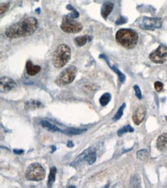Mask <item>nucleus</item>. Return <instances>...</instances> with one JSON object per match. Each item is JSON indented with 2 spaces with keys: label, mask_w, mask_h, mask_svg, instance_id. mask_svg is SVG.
Here are the masks:
<instances>
[{
  "label": "nucleus",
  "mask_w": 167,
  "mask_h": 188,
  "mask_svg": "<svg viewBox=\"0 0 167 188\" xmlns=\"http://www.w3.org/2000/svg\"><path fill=\"white\" fill-rule=\"evenodd\" d=\"M136 156L140 160H146L148 158V152L146 150H142L136 153Z\"/></svg>",
  "instance_id": "nucleus-22"
},
{
  "label": "nucleus",
  "mask_w": 167,
  "mask_h": 188,
  "mask_svg": "<svg viewBox=\"0 0 167 188\" xmlns=\"http://www.w3.org/2000/svg\"><path fill=\"white\" fill-rule=\"evenodd\" d=\"M133 131H134V129L131 127V126L127 125V126H125V127H123V128H121L120 130H119V131H118V133H117V134H118L119 136H122L123 134H126V133L133 132Z\"/></svg>",
  "instance_id": "nucleus-23"
},
{
  "label": "nucleus",
  "mask_w": 167,
  "mask_h": 188,
  "mask_svg": "<svg viewBox=\"0 0 167 188\" xmlns=\"http://www.w3.org/2000/svg\"><path fill=\"white\" fill-rule=\"evenodd\" d=\"M116 40L119 44L126 49H133L136 46L139 40L138 34L134 30L129 29H122L117 31Z\"/></svg>",
  "instance_id": "nucleus-2"
},
{
  "label": "nucleus",
  "mask_w": 167,
  "mask_h": 188,
  "mask_svg": "<svg viewBox=\"0 0 167 188\" xmlns=\"http://www.w3.org/2000/svg\"><path fill=\"white\" fill-rule=\"evenodd\" d=\"M73 146H74V145H73V142H72V141H69V142H68V144H67L68 147H73Z\"/></svg>",
  "instance_id": "nucleus-32"
},
{
  "label": "nucleus",
  "mask_w": 167,
  "mask_h": 188,
  "mask_svg": "<svg viewBox=\"0 0 167 188\" xmlns=\"http://www.w3.org/2000/svg\"><path fill=\"white\" fill-rule=\"evenodd\" d=\"M146 109L144 106H139L136 110L134 111L133 115V120L136 125H139L146 117Z\"/></svg>",
  "instance_id": "nucleus-11"
},
{
  "label": "nucleus",
  "mask_w": 167,
  "mask_h": 188,
  "mask_svg": "<svg viewBox=\"0 0 167 188\" xmlns=\"http://www.w3.org/2000/svg\"><path fill=\"white\" fill-rule=\"evenodd\" d=\"M77 72V68L74 66L66 68V70H63L56 78V83L59 86H65V85L71 83L76 78Z\"/></svg>",
  "instance_id": "nucleus-5"
},
{
  "label": "nucleus",
  "mask_w": 167,
  "mask_h": 188,
  "mask_svg": "<svg viewBox=\"0 0 167 188\" xmlns=\"http://www.w3.org/2000/svg\"><path fill=\"white\" fill-rule=\"evenodd\" d=\"M96 151L93 147L89 148L88 150H85L82 153L80 156L78 157L77 159L75 160V163H79V162H86L87 164L92 165L96 162Z\"/></svg>",
  "instance_id": "nucleus-9"
},
{
  "label": "nucleus",
  "mask_w": 167,
  "mask_h": 188,
  "mask_svg": "<svg viewBox=\"0 0 167 188\" xmlns=\"http://www.w3.org/2000/svg\"><path fill=\"white\" fill-rule=\"evenodd\" d=\"M114 4L111 2H106L103 4V6L101 8V15L105 19H107L111 12L113 11Z\"/></svg>",
  "instance_id": "nucleus-13"
},
{
  "label": "nucleus",
  "mask_w": 167,
  "mask_h": 188,
  "mask_svg": "<svg viewBox=\"0 0 167 188\" xmlns=\"http://www.w3.org/2000/svg\"><path fill=\"white\" fill-rule=\"evenodd\" d=\"M156 147L158 150L162 152L167 151V133L159 136L156 141Z\"/></svg>",
  "instance_id": "nucleus-12"
},
{
  "label": "nucleus",
  "mask_w": 167,
  "mask_h": 188,
  "mask_svg": "<svg viewBox=\"0 0 167 188\" xmlns=\"http://www.w3.org/2000/svg\"><path fill=\"white\" fill-rule=\"evenodd\" d=\"M133 88H134V90H135L136 96L138 97V99L141 100V99H142V93H141V90H140L139 87L137 85H136V86H134L133 87Z\"/></svg>",
  "instance_id": "nucleus-28"
},
{
  "label": "nucleus",
  "mask_w": 167,
  "mask_h": 188,
  "mask_svg": "<svg viewBox=\"0 0 167 188\" xmlns=\"http://www.w3.org/2000/svg\"><path fill=\"white\" fill-rule=\"evenodd\" d=\"M154 87H155L156 90L157 92H160L162 90V88H163V84L161 82H156L155 84H154Z\"/></svg>",
  "instance_id": "nucleus-29"
},
{
  "label": "nucleus",
  "mask_w": 167,
  "mask_h": 188,
  "mask_svg": "<svg viewBox=\"0 0 167 188\" xmlns=\"http://www.w3.org/2000/svg\"><path fill=\"white\" fill-rule=\"evenodd\" d=\"M25 107L27 110H36V109L42 108L43 107V105L42 103L37 100H29V101L25 102Z\"/></svg>",
  "instance_id": "nucleus-16"
},
{
  "label": "nucleus",
  "mask_w": 167,
  "mask_h": 188,
  "mask_svg": "<svg viewBox=\"0 0 167 188\" xmlns=\"http://www.w3.org/2000/svg\"><path fill=\"white\" fill-rule=\"evenodd\" d=\"M126 22H127V19H126L125 17L121 16V17H120L118 19H117L116 22V25H123V24L126 23Z\"/></svg>",
  "instance_id": "nucleus-30"
},
{
  "label": "nucleus",
  "mask_w": 167,
  "mask_h": 188,
  "mask_svg": "<svg viewBox=\"0 0 167 188\" xmlns=\"http://www.w3.org/2000/svg\"><path fill=\"white\" fill-rule=\"evenodd\" d=\"M92 37L89 36H79L75 39V42L77 46H83L86 44V42L91 41Z\"/></svg>",
  "instance_id": "nucleus-17"
},
{
  "label": "nucleus",
  "mask_w": 167,
  "mask_h": 188,
  "mask_svg": "<svg viewBox=\"0 0 167 188\" xmlns=\"http://www.w3.org/2000/svg\"><path fill=\"white\" fill-rule=\"evenodd\" d=\"M137 24L139 27L145 30H155L162 27V20L161 18L142 17L137 20Z\"/></svg>",
  "instance_id": "nucleus-7"
},
{
  "label": "nucleus",
  "mask_w": 167,
  "mask_h": 188,
  "mask_svg": "<svg viewBox=\"0 0 167 188\" xmlns=\"http://www.w3.org/2000/svg\"><path fill=\"white\" fill-rule=\"evenodd\" d=\"M100 58H103V59H106V60L107 64H108L109 66H110V67L111 68V69L113 70V71L115 72V73H116L117 75H118L119 79H120V81L121 82V83H123V82L125 81V80H126L125 75H124L123 73H121V72H120V70H119L118 68H117L116 66H111V65L110 64V63H109V60H108V59H107L106 56H105V55H100Z\"/></svg>",
  "instance_id": "nucleus-15"
},
{
  "label": "nucleus",
  "mask_w": 167,
  "mask_h": 188,
  "mask_svg": "<svg viewBox=\"0 0 167 188\" xmlns=\"http://www.w3.org/2000/svg\"><path fill=\"white\" fill-rule=\"evenodd\" d=\"M130 184L133 187H139L140 185V180L137 175H135L131 178V181H130Z\"/></svg>",
  "instance_id": "nucleus-25"
},
{
  "label": "nucleus",
  "mask_w": 167,
  "mask_h": 188,
  "mask_svg": "<svg viewBox=\"0 0 167 188\" xmlns=\"http://www.w3.org/2000/svg\"><path fill=\"white\" fill-rule=\"evenodd\" d=\"M125 107H126L125 104H123L121 106V107H120V109L118 110V111H117V113L116 114V115L114 116V117H113V120L116 121L121 118L123 114V110H124V109H125Z\"/></svg>",
  "instance_id": "nucleus-24"
},
{
  "label": "nucleus",
  "mask_w": 167,
  "mask_h": 188,
  "mask_svg": "<svg viewBox=\"0 0 167 188\" xmlns=\"http://www.w3.org/2000/svg\"><path fill=\"white\" fill-rule=\"evenodd\" d=\"M61 29L67 33H77L83 29V25L80 22H76L73 17L69 15L63 17Z\"/></svg>",
  "instance_id": "nucleus-6"
},
{
  "label": "nucleus",
  "mask_w": 167,
  "mask_h": 188,
  "mask_svg": "<svg viewBox=\"0 0 167 188\" xmlns=\"http://www.w3.org/2000/svg\"><path fill=\"white\" fill-rule=\"evenodd\" d=\"M41 125H42V127L44 128H46L49 131H51V132H57V131H60V132H63V131L59 130L57 127H56L55 125L53 124H50L49 122L46 120H42L40 122Z\"/></svg>",
  "instance_id": "nucleus-18"
},
{
  "label": "nucleus",
  "mask_w": 167,
  "mask_h": 188,
  "mask_svg": "<svg viewBox=\"0 0 167 188\" xmlns=\"http://www.w3.org/2000/svg\"><path fill=\"white\" fill-rule=\"evenodd\" d=\"M86 130V129H76V128H69L67 129L64 133L69 134V135H77L81 134Z\"/></svg>",
  "instance_id": "nucleus-21"
},
{
  "label": "nucleus",
  "mask_w": 167,
  "mask_h": 188,
  "mask_svg": "<svg viewBox=\"0 0 167 188\" xmlns=\"http://www.w3.org/2000/svg\"><path fill=\"white\" fill-rule=\"evenodd\" d=\"M66 8H67V9H69V10L73 11V12H72V13H70V15H71L72 17H73L74 19H76V18H78V17H79L80 14H79L78 11L76 10V8H73V7L72 6V5H68L67 6H66Z\"/></svg>",
  "instance_id": "nucleus-26"
},
{
  "label": "nucleus",
  "mask_w": 167,
  "mask_h": 188,
  "mask_svg": "<svg viewBox=\"0 0 167 188\" xmlns=\"http://www.w3.org/2000/svg\"><path fill=\"white\" fill-rule=\"evenodd\" d=\"M56 168L55 167H52L50 169V173H49V180H48V185L49 186H52L53 184V183L55 182V179H56Z\"/></svg>",
  "instance_id": "nucleus-19"
},
{
  "label": "nucleus",
  "mask_w": 167,
  "mask_h": 188,
  "mask_svg": "<svg viewBox=\"0 0 167 188\" xmlns=\"http://www.w3.org/2000/svg\"><path fill=\"white\" fill-rule=\"evenodd\" d=\"M149 59H151V61L155 63H159L162 64L166 62L167 60V47L163 46V45H160L159 47L157 48L155 51H153L152 53H150L149 55Z\"/></svg>",
  "instance_id": "nucleus-8"
},
{
  "label": "nucleus",
  "mask_w": 167,
  "mask_h": 188,
  "mask_svg": "<svg viewBox=\"0 0 167 188\" xmlns=\"http://www.w3.org/2000/svg\"><path fill=\"white\" fill-rule=\"evenodd\" d=\"M45 176V170L38 163H33L29 165L25 173V178L31 181H40L43 180Z\"/></svg>",
  "instance_id": "nucleus-4"
},
{
  "label": "nucleus",
  "mask_w": 167,
  "mask_h": 188,
  "mask_svg": "<svg viewBox=\"0 0 167 188\" xmlns=\"http://www.w3.org/2000/svg\"><path fill=\"white\" fill-rule=\"evenodd\" d=\"M41 67L39 66H34L31 61H28L26 63V71L29 76H35L39 73Z\"/></svg>",
  "instance_id": "nucleus-14"
},
{
  "label": "nucleus",
  "mask_w": 167,
  "mask_h": 188,
  "mask_svg": "<svg viewBox=\"0 0 167 188\" xmlns=\"http://www.w3.org/2000/svg\"><path fill=\"white\" fill-rule=\"evenodd\" d=\"M111 100V95L109 93H104L100 98V102L102 106H106Z\"/></svg>",
  "instance_id": "nucleus-20"
},
{
  "label": "nucleus",
  "mask_w": 167,
  "mask_h": 188,
  "mask_svg": "<svg viewBox=\"0 0 167 188\" xmlns=\"http://www.w3.org/2000/svg\"><path fill=\"white\" fill-rule=\"evenodd\" d=\"M16 87V83L12 79L4 76L0 80V89L1 92H8Z\"/></svg>",
  "instance_id": "nucleus-10"
},
{
  "label": "nucleus",
  "mask_w": 167,
  "mask_h": 188,
  "mask_svg": "<svg viewBox=\"0 0 167 188\" xmlns=\"http://www.w3.org/2000/svg\"><path fill=\"white\" fill-rule=\"evenodd\" d=\"M39 23L36 18L28 17L9 26L5 30V36L9 39L29 36L36 32Z\"/></svg>",
  "instance_id": "nucleus-1"
},
{
  "label": "nucleus",
  "mask_w": 167,
  "mask_h": 188,
  "mask_svg": "<svg viewBox=\"0 0 167 188\" xmlns=\"http://www.w3.org/2000/svg\"><path fill=\"white\" fill-rule=\"evenodd\" d=\"M71 57V49L66 44H61L56 48L53 56L52 63L56 68H62L69 62Z\"/></svg>",
  "instance_id": "nucleus-3"
},
{
  "label": "nucleus",
  "mask_w": 167,
  "mask_h": 188,
  "mask_svg": "<svg viewBox=\"0 0 167 188\" xmlns=\"http://www.w3.org/2000/svg\"><path fill=\"white\" fill-rule=\"evenodd\" d=\"M8 8H9V3L8 2L1 4V5H0V12H1V14H3L4 12H6Z\"/></svg>",
  "instance_id": "nucleus-27"
},
{
  "label": "nucleus",
  "mask_w": 167,
  "mask_h": 188,
  "mask_svg": "<svg viewBox=\"0 0 167 188\" xmlns=\"http://www.w3.org/2000/svg\"><path fill=\"white\" fill-rule=\"evenodd\" d=\"M13 152L15 153V154H18V155H20L24 153V151L22 150H13Z\"/></svg>",
  "instance_id": "nucleus-31"
}]
</instances>
